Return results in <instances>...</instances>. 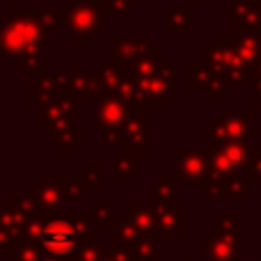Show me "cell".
<instances>
[{
    "instance_id": "6da1fadb",
    "label": "cell",
    "mask_w": 261,
    "mask_h": 261,
    "mask_svg": "<svg viewBox=\"0 0 261 261\" xmlns=\"http://www.w3.org/2000/svg\"><path fill=\"white\" fill-rule=\"evenodd\" d=\"M43 22L41 12L29 6H12L4 14L2 22V37H0V51L2 61L18 59V67L24 69L27 61L37 59L43 61Z\"/></svg>"
},
{
    "instance_id": "7a4b0ae2",
    "label": "cell",
    "mask_w": 261,
    "mask_h": 261,
    "mask_svg": "<svg viewBox=\"0 0 261 261\" xmlns=\"http://www.w3.org/2000/svg\"><path fill=\"white\" fill-rule=\"evenodd\" d=\"M94 226L92 212H59L47 214L45 220H39V228L33 237H37V245L43 253L71 261L77 249L90 239Z\"/></svg>"
},
{
    "instance_id": "3957f363",
    "label": "cell",
    "mask_w": 261,
    "mask_h": 261,
    "mask_svg": "<svg viewBox=\"0 0 261 261\" xmlns=\"http://www.w3.org/2000/svg\"><path fill=\"white\" fill-rule=\"evenodd\" d=\"M100 6L90 0H65L61 8V24L67 27L77 45H90L100 33Z\"/></svg>"
},
{
    "instance_id": "277c9868",
    "label": "cell",
    "mask_w": 261,
    "mask_h": 261,
    "mask_svg": "<svg viewBox=\"0 0 261 261\" xmlns=\"http://www.w3.org/2000/svg\"><path fill=\"white\" fill-rule=\"evenodd\" d=\"M133 110L135 108H128L122 100L118 98H100V102H96V110H94V120L96 124L102 128L106 141L110 137V133H114V137H122L130 116H133ZM104 141V143H106Z\"/></svg>"
},
{
    "instance_id": "5b68a950",
    "label": "cell",
    "mask_w": 261,
    "mask_h": 261,
    "mask_svg": "<svg viewBox=\"0 0 261 261\" xmlns=\"http://www.w3.org/2000/svg\"><path fill=\"white\" fill-rule=\"evenodd\" d=\"M247 126V112H230L218 120H208L206 143L208 147H216L230 141H243Z\"/></svg>"
},
{
    "instance_id": "8992f818",
    "label": "cell",
    "mask_w": 261,
    "mask_h": 261,
    "mask_svg": "<svg viewBox=\"0 0 261 261\" xmlns=\"http://www.w3.org/2000/svg\"><path fill=\"white\" fill-rule=\"evenodd\" d=\"M155 208V232L161 239L186 237V206L184 202H169Z\"/></svg>"
},
{
    "instance_id": "52a82bcc",
    "label": "cell",
    "mask_w": 261,
    "mask_h": 261,
    "mask_svg": "<svg viewBox=\"0 0 261 261\" xmlns=\"http://www.w3.org/2000/svg\"><path fill=\"white\" fill-rule=\"evenodd\" d=\"M29 196L43 210H57L65 198L61 175H39L35 184L29 186Z\"/></svg>"
},
{
    "instance_id": "ba28073f",
    "label": "cell",
    "mask_w": 261,
    "mask_h": 261,
    "mask_svg": "<svg viewBox=\"0 0 261 261\" xmlns=\"http://www.w3.org/2000/svg\"><path fill=\"white\" fill-rule=\"evenodd\" d=\"M206 259L208 261H241L239 234L206 230Z\"/></svg>"
},
{
    "instance_id": "9c48e42d",
    "label": "cell",
    "mask_w": 261,
    "mask_h": 261,
    "mask_svg": "<svg viewBox=\"0 0 261 261\" xmlns=\"http://www.w3.org/2000/svg\"><path fill=\"white\" fill-rule=\"evenodd\" d=\"M0 230H2V251L4 255H8L10 247H18V239H22L27 232V220L20 208H16L10 202L2 204V212H0Z\"/></svg>"
},
{
    "instance_id": "30bf717a",
    "label": "cell",
    "mask_w": 261,
    "mask_h": 261,
    "mask_svg": "<svg viewBox=\"0 0 261 261\" xmlns=\"http://www.w3.org/2000/svg\"><path fill=\"white\" fill-rule=\"evenodd\" d=\"M226 14L232 16L234 33L243 29V33H257L261 31V0H234Z\"/></svg>"
},
{
    "instance_id": "8fae6325",
    "label": "cell",
    "mask_w": 261,
    "mask_h": 261,
    "mask_svg": "<svg viewBox=\"0 0 261 261\" xmlns=\"http://www.w3.org/2000/svg\"><path fill=\"white\" fill-rule=\"evenodd\" d=\"M206 157L200 149L177 147V175L181 181L196 184L206 175Z\"/></svg>"
},
{
    "instance_id": "7c38bea8",
    "label": "cell",
    "mask_w": 261,
    "mask_h": 261,
    "mask_svg": "<svg viewBox=\"0 0 261 261\" xmlns=\"http://www.w3.org/2000/svg\"><path fill=\"white\" fill-rule=\"evenodd\" d=\"M112 59L116 57L118 67H122V63H139L143 61L147 55H143V51L149 47V39L147 37H112Z\"/></svg>"
},
{
    "instance_id": "4fadbf2b",
    "label": "cell",
    "mask_w": 261,
    "mask_h": 261,
    "mask_svg": "<svg viewBox=\"0 0 261 261\" xmlns=\"http://www.w3.org/2000/svg\"><path fill=\"white\" fill-rule=\"evenodd\" d=\"M139 171V153L124 151L112 161V181H128L130 175Z\"/></svg>"
},
{
    "instance_id": "5bb4252c",
    "label": "cell",
    "mask_w": 261,
    "mask_h": 261,
    "mask_svg": "<svg viewBox=\"0 0 261 261\" xmlns=\"http://www.w3.org/2000/svg\"><path fill=\"white\" fill-rule=\"evenodd\" d=\"M194 22V8H167V35H184Z\"/></svg>"
},
{
    "instance_id": "9a60e30c",
    "label": "cell",
    "mask_w": 261,
    "mask_h": 261,
    "mask_svg": "<svg viewBox=\"0 0 261 261\" xmlns=\"http://www.w3.org/2000/svg\"><path fill=\"white\" fill-rule=\"evenodd\" d=\"M214 230L239 234V230H241V212H230V210L214 212Z\"/></svg>"
},
{
    "instance_id": "2e32d148",
    "label": "cell",
    "mask_w": 261,
    "mask_h": 261,
    "mask_svg": "<svg viewBox=\"0 0 261 261\" xmlns=\"http://www.w3.org/2000/svg\"><path fill=\"white\" fill-rule=\"evenodd\" d=\"M104 257V249H102V243L98 239H88L80 249L77 253L73 255L71 261H102Z\"/></svg>"
},
{
    "instance_id": "e0dca14e",
    "label": "cell",
    "mask_w": 261,
    "mask_h": 261,
    "mask_svg": "<svg viewBox=\"0 0 261 261\" xmlns=\"http://www.w3.org/2000/svg\"><path fill=\"white\" fill-rule=\"evenodd\" d=\"M228 190H230V194H224L222 200H232V202L249 200V181L245 177H230L224 186V192H228Z\"/></svg>"
},
{
    "instance_id": "ac0fdd59",
    "label": "cell",
    "mask_w": 261,
    "mask_h": 261,
    "mask_svg": "<svg viewBox=\"0 0 261 261\" xmlns=\"http://www.w3.org/2000/svg\"><path fill=\"white\" fill-rule=\"evenodd\" d=\"M92 216H94V224L100 226V228H110V226L114 228L116 222H118V214L112 212L106 204H98V206H94Z\"/></svg>"
},
{
    "instance_id": "d6986e66",
    "label": "cell",
    "mask_w": 261,
    "mask_h": 261,
    "mask_svg": "<svg viewBox=\"0 0 261 261\" xmlns=\"http://www.w3.org/2000/svg\"><path fill=\"white\" fill-rule=\"evenodd\" d=\"M149 237H143V241L137 245V249L133 251V259L135 261H157V243Z\"/></svg>"
},
{
    "instance_id": "ffe728a7",
    "label": "cell",
    "mask_w": 261,
    "mask_h": 261,
    "mask_svg": "<svg viewBox=\"0 0 261 261\" xmlns=\"http://www.w3.org/2000/svg\"><path fill=\"white\" fill-rule=\"evenodd\" d=\"M100 175H102V167H100V165H86L84 171H82V179H84L86 190H90V192H100V190H102Z\"/></svg>"
},
{
    "instance_id": "44dd1931",
    "label": "cell",
    "mask_w": 261,
    "mask_h": 261,
    "mask_svg": "<svg viewBox=\"0 0 261 261\" xmlns=\"http://www.w3.org/2000/svg\"><path fill=\"white\" fill-rule=\"evenodd\" d=\"M96 4L100 6V10L108 12V14H126L130 8V0H96Z\"/></svg>"
},
{
    "instance_id": "7402d4cb",
    "label": "cell",
    "mask_w": 261,
    "mask_h": 261,
    "mask_svg": "<svg viewBox=\"0 0 261 261\" xmlns=\"http://www.w3.org/2000/svg\"><path fill=\"white\" fill-rule=\"evenodd\" d=\"M102 261H135V259H133V255H130V253H126L124 249L114 247L112 251H104Z\"/></svg>"
},
{
    "instance_id": "603a6c76",
    "label": "cell",
    "mask_w": 261,
    "mask_h": 261,
    "mask_svg": "<svg viewBox=\"0 0 261 261\" xmlns=\"http://www.w3.org/2000/svg\"><path fill=\"white\" fill-rule=\"evenodd\" d=\"M186 261H208V259H196V257H188Z\"/></svg>"
}]
</instances>
